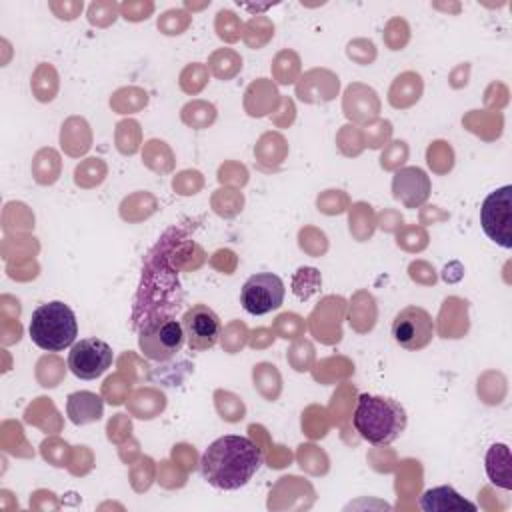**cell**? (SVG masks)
I'll use <instances>...</instances> for the list:
<instances>
[{
	"mask_svg": "<svg viewBox=\"0 0 512 512\" xmlns=\"http://www.w3.org/2000/svg\"><path fill=\"white\" fill-rule=\"evenodd\" d=\"M186 336L182 322L174 318L150 320L140 328L138 346L142 354L154 362H166L180 352Z\"/></svg>",
	"mask_w": 512,
	"mask_h": 512,
	"instance_id": "4",
	"label": "cell"
},
{
	"mask_svg": "<svg viewBox=\"0 0 512 512\" xmlns=\"http://www.w3.org/2000/svg\"><path fill=\"white\" fill-rule=\"evenodd\" d=\"M420 508L424 512H460V510L476 512L478 510V506L474 502L460 496L452 486L428 488L420 496Z\"/></svg>",
	"mask_w": 512,
	"mask_h": 512,
	"instance_id": "11",
	"label": "cell"
},
{
	"mask_svg": "<svg viewBox=\"0 0 512 512\" xmlns=\"http://www.w3.org/2000/svg\"><path fill=\"white\" fill-rule=\"evenodd\" d=\"M352 424L366 442L386 446L406 430L408 416L402 404L394 398L360 394L352 414Z\"/></svg>",
	"mask_w": 512,
	"mask_h": 512,
	"instance_id": "2",
	"label": "cell"
},
{
	"mask_svg": "<svg viewBox=\"0 0 512 512\" xmlns=\"http://www.w3.org/2000/svg\"><path fill=\"white\" fill-rule=\"evenodd\" d=\"M28 334L38 348L46 352H60L72 346L78 336L76 314L62 300L44 302L32 312Z\"/></svg>",
	"mask_w": 512,
	"mask_h": 512,
	"instance_id": "3",
	"label": "cell"
},
{
	"mask_svg": "<svg viewBox=\"0 0 512 512\" xmlns=\"http://www.w3.org/2000/svg\"><path fill=\"white\" fill-rule=\"evenodd\" d=\"M484 234L502 248H512V186L504 184L490 192L480 206Z\"/></svg>",
	"mask_w": 512,
	"mask_h": 512,
	"instance_id": "5",
	"label": "cell"
},
{
	"mask_svg": "<svg viewBox=\"0 0 512 512\" xmlns=\"http://www.w3.org/2000/svg\"><path fill=\"white\" fill-rule=\"evenodd\" d=\"M392 338L404 350H422L432 342L434 322L432 316L420 306L402 308L392 320Z\"/></svg>",
	"mask_w": 512,
	"mask_h": 512,
	"instance_id": "7",
	"label": "cell"
},
{
	"mask_svg": "<svg viewBox=\"0 0 512 512\" xmlns=\"http://www.w3.org/2000/svg\"><path fill=\"white\" fill-rule=\"evenodd\" d=\"M262 464V450L246 436L216 438L200 458L202 478L218 490H238L252 480Z\"/></svg>",
	"mask_w": 512,
	"mask_h": 512,
	"instance_id": "1",
	"label": "cell"
},
{
	"mask_svg": "<svg viewBox=\"0 0 512 512\" xmlns=\"http://www.w3.org/2000/svg\"><path fill=\"white\" fill-rule=\"evenodd\" d=\"M392 190H394V198L396 200H400L406 206L414 208V206H420L428 198V194H430V180H428L426 172L416 168V166L402 168L394 176Z\"/></svg>",
	"mask_w": 512,
	"mask_h": 512,
	"instance_id": "10",
	"label": "cell"
},
{
	"mask_svg": "<svg viewBox=\"0 0 512 512\" xmlns=\"http://www.w3.org/2000/svg\"><path fill=\"white\" fill-rule=\"evenodd\" d=\"M186 344L192 352H206L214 348L222 336L220 316L206 304L190 306L182 316Z\"/></svg>",
	"mask_w": 512,
	"mask_h": 512,
	"instance_id": "8",
	"label": "cell"
},
{
	"mask_svg": "<svg viewBox=\"0 0 512 512\" xmlns=\"http://www.w3.org/2000/svg\"><path fill=\"white\" fill-rule=\"evenodd\" d=\"M284 282L280 276L272 272L252 274L240 290V304L252 316L268 314L282 306L284 302Z\"/></svg>",
	"mask_w": 512,
	"mask_h": 512,
	"instance_id": "6",
	"label": "cell"
},
{
	"mask_svg": "<svg viewBox=\"0 0 512 512\" xmlns=\"http://www.w3.org/2000/svg\"><path fill=\"white\" fill-rule=\"evenodd\" d=\"M68 416L74 424L82 426V424H90L102 418V398L96 396L94 392H74L68 396V404H66Z\"/></svg>",
	"mask_w": 512,
	"mask_h": 512,
	"instance_id": "12",
	"label": "cell"
},
{
	"mask_svg": "<svg viewBox=\"0 0 512 512\" xmlns=\"http://www.w3.org/2000/svg\"><path fill=\"white\" fill-rule=\"evenodd\" d=\"M486 474L504 490L512 488L510 476V450L506 444H492L486 452Z\"/></svg>",
	"mask_w": 512,
	"mask_h": 512,
	"instance_id": "13",
	"label": "cell"
},
{
	"mask_svg": "<svg viewBox=\"0 0 512 512\" xmlns=\"http://www.w3.org/2000/svg\"><path fill=\"white\" fill-rule=\"evenodd\" d=\"M114 354L108 342L100 338H84L72 344L68 352V368L80 380H94L112 366Z\"/></svg>",
	"mask_w": 512,
	"mask_h": 512,
	"instance_id": "9",
	"label": "cell"
}]
</instances>
